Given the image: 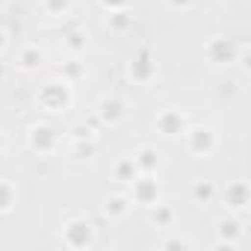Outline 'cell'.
Instances as JSON below:
<instances>
[{
	"label": "cell",
	"mask_w": 251,
	"mask_h": 251,
	"mask_svg": "<svg viewBox=\"0 0 251 251\" xmlns=\"http://www.w3.org/2000/svg\"><path fill=\"white\" fill-rule=\"evenodd\" d=\"M65 48H68V53H71V56L86 53V36H83V33H77V30H74V33H68V36H65Z\"/></svg>",
	"instance_id": "obj_21"
},
{
	"label": "cell",
	"mask_w": 251,
	"mask_h": 251,
	"mask_svg": "<svg viewBox=\"0 0 251 251\" xmlns=\"http://www.w3.org/2000/svg\"><path fill=\"white\" fill-rule=\"evenodd\" d=\"M130 207H133L130 195H112V198L106 201L103 213H106L109 219H124V216H127V210H130Z\"/></svg>",
	"instance_id": "obj_14"
},
{
	"label": "cell",
	"mask_w": 251,
	"mask_h": 251,
	"mask_svg": "<svg viewBox=\"0 0 251 251\" xmlns=\"http://www.w3.org/2000/svg\"><path fill=\"white\" fill-rule=\"evenodd\" d=\"M236 53H239V50H236L227 39H222V36L210 39L207 48H204V56H207L213 65H230V62H236Z\"/></svg>",
	"instance_id": "obj_6"
},
{
	"label": "cell",
	"mask_w": 251,
	"mask_h": 251,
	"mask_svg": "<svg viewBox=\"0 0 251 251\" xmlns=\"http://www.w3.org/2000/svg\"><path fill=\"white\" fill-rule=\"evenodd\" d=\"M151 219H154L157 227H172V222H175V210L157 201V204H151Z\"/></svg>",
	"instance_id": "obj_16"
},
{
	"label": "cell",
	"mask_w": 251,
	"mask_h": 251,
	"mask_svg": "<svg viewBox=\"0 0 251 251\" xmlns=\"http://www.w3.org/2000/svg\"><path fill=\"white\" fill-rule=\"evenodd\" d=\"M239 236H242V222L239 219H222L219 222V242L222 245H239Z\"/></svg>",
	"instance_id": "obj_11"
},
{
	"label": "cell",
	"mask_w": 251,
	"mask_h": 251,
	"mask_svg": "<svg viewBox=\"0 0 251 251\" xmlns=\"http://www.w3.org/2000/svg\"><path fill=\"white\" fill-rule=\"evenodd\" d=\"M3 145H6V139H3V133H0V151H3Z\"/></svg>",
	"instance_id": "obj_26"
},
{
	"label": "cell",
	"mask_w": 251,
	"mask_h": 251,
	"mask_svg": "<svg viewBox=\"0 0 251 251\" xmlns=\"http://www.w3.org/2000/svg\"><path fill=\"white\" fill-rule=\"evenodd\" d=\"M100 3H103L109 12H115V9H130V0H100Z\"/></svg>",
	"instance_id": "obj_23"
},
{
	"label": "cell",
	"mask_w": 251,
	"mask_h": 251,
	"mask_svg": "<svg viewBox=\"0 0 251 251\" xmlns=\"http://www.w3.org/2000/svg\"><path fill=\"white\" fill-rule=\"evenodd\" d=\"M62 242L68 248H89L95 242V227L86 219H74L62 227Z\"/></svg>",
	"instance_id": "obj_2"
},
{
	"label": "cell",
	"mask_w": 251,
	"mask_h": 251,
	"mask_svg": "<svg viewBox=\"0 0 251 251\" xmlns=\"http://www.w3.org/2000/svg\"><path fill=\"white\" fill-rule=\"evenodd\" d=\"M6 45H9V42H6V33H3V30H0V50H3Z\"/></svg>",
	"instance_id": "obj_25"
},
{
	"label": "cell",
	"mask_w": 251,
	"mask_h": 251,
	"mask_svg": "<svg viewBox=\"0 0 251 251\" xmlns=\"http://www.w3.org/2000/svg\"><path fill=\"white\" fill-rule=\"evenodd\" d=\"M39 106L48 109V112H65V106L71 103V92H68V83L56 80V83H48L42 92H39Z\"/></svg>",
	"instance_id": "obj_1"
},
{
	"label": "cell",
	"mask_w": 251,
	"mask_h": 251,
	"mask_svg": "<svg viewBox=\"0 0 251 251\" xmlns=\"http://www.w3.org/2000/svg\"><path fill=\"white\" fill-rule=\"evenodd\" d=\"M18 65H21L24 71H39V68L45 65V50H42L39 45L24 48V50H21V56H18Z\"/></svg>",
	"instance_id": "obj_12"
},
{
	"label": "cell",
	"mask_w": 251,
	"mask_h": 251,
	"mask_svg": "<svg viewBox=\"0 0 251 251\" xmlns=\"http://www.w3.org/2000/svg\"><path fill=\"white\" fill-rule=\"evenodd\" d=\"M112 177H115L118 183H133V180L139 177V169H136L133 157H124V160H118V163H115V169H112Z\"/></svg>",
	"instance_id": "obj_13"
},
{
	"label": "cell",
	"mask_w": 251,
	"mask_h": 251,
	"mask_svg": "<svg viewBox=\"0 0 251 251\" xmlns=\"http://www.w3.org/2000/svg\"><path fill=\"white\" fill-rule=\"evenodd\" d=\"M100 118H103L106 124H118V121L124 118V103H121L118 98L103 100V103H100Z\"/></svg>",
	"instance_id": "obj_15"
},
{
	"label": "cell",
	"mask_w": 251,
	"mask_h": 251,
	"mask_svg": "<svg viewBox=\"0 0 251 251\" xmlns=\"http://www.w3.org/2000/svg\"><path fill=\"white\" fill-rule=\"evenodd\" d=\"M3 3H6V0H0V9H3Z\"/></svg>",
	"instance_id": "obj_27"
},
{
	"label": "cell",
	"mask_w": 251,
	"mask_h": 251,
	"mask_svg": "<svg viewBox=\"0 0 251 251\" xmlns=\"http://www.w3.org/2000/svg\"><path fill=\"white\" fill-rule=\"evenodd\" d=\"M133 163H136L139 175H154L157 166H160V157H157V151H154L151 145H142V148L133 154Z\"/></svg>",
	"instance_id": "obj_10"
},
{
	"label": "cell",
	"mask_w": 251,
	"mask_h": 251,
	"mask_svg": "<svg viewBox=\"0 0 251 251\" xmlns=\"http://www.w3.org/2000/svg\"><path fill=\"white\" fill-rule=\"evenodd\" d=\"M183 136H186L189 154H195V157H210L216 151V133H213V127H189Z\"/></svg>",
	"instance_id": "obj_4"
},
{
	"label": "cell",
	"mask_w": 251,
	"mask_h": 251,
	"mask_svg": "<svg viewBox=\"0 0 251 251\" xmlns=\"http://www.w3.org/2000/svg\"><path fill=\"white\" fill-rule=\"evenodd\" d=\"M189 130V115L180 112V109H163L157 115V133L175 139V136H183Z\"/></svg>",
	"instance_id": "obj_3"
},
{
	"label": "cell",
	"mask_w": 251,
	"mask_h": 251,
	"mask_svg": "<svg viewBox=\"0 0 251 251\" xmlns=\"http://www.w3.org/2000/svg\"><path fill=\"white\" fill-rule=\"evenodd\" d=\"M225 204L236 213H242L248 207V183L245 180H233L227 189H225Z\"/></svg>",
	"instance_id": "obj_9"
},
{
	"label": "cell",
	"mask_w": 251,
	"mask_h": 251,
	"mask_svg": "<svg viewBox=\"0 0 251 251\" xmlns=\"http://www.w3.org/2000/svg\"><path fill=\"white\" fill-rule=\"evenodd\" d=\"M192 3H195V0H166L169 9H180V12L183 9H192Z\"/></svg>",
	"instance_id": "obj_24"
},
{
	"label": "cell",
	"mask_w": 251,
	"mask_h": 251,
	"mask_svg": "<svg viewBox=\"0 0 251 251\" xmlns=\"http://www.w3.org/2000/svg\"><path fill=\"white\" fill-rule=\"evenodd\" d=\"M15 198H18V192H15V183H12V180H6V177H0V213L12 210Z\"/></svg>",
	"instance_id": "obj_17"
},
{
	"label": "cell",
	"mask_w": 251,
	"mask_h": 251,
	"mask_svg": "<svg viewBox=\"0 0 251 251\" xmlns=\"http://www.w3.org/2000/svg\"><path fill=\"white\" fill-rule=\"evenodd\" d=\"M130 201L133 204H142V207H151L160 201V183L151 180V175H139L133 183H130Z\"/></svg>",
	"instance_id": "obj_5"
},
{
	"label": "cell",
	"mask_w": 251,
	"mask_h": 251,
	"mask_svg": "<svg viewBox=\"0 0 251 251\" xmlns=\"http://www.w3.org/2000/svg\"><path fill=\"white\" fill-rule=\"evenodd\" d=\"M192 198H195V204H210V201L216 198V186H213L210 180H195Z\"/></svg>",
	"instance_id": "obj_18"
},
{
	"label": "cell",
	"mask_w": 251,
	"mask_h": 251,
	"mask_svg": "<svg viewBox=\"0 0 251 251\" xmlns=\"http://www.w3.org/2000/svg\"><path fill=\"white\" fill-rule=\"evenodd\" d=\"M192 242L189 239H183V236H175V239H166V242H160V248H189Z\"/></svg>",
	"instance_id": "obj_22"
},
{
	"label": "cell",
	"mask_w": 251,
	"mask_h": 251,
	"mask_svg": "<svg viewBox=\"0 0 251 251\" xmlns=\"http://www.w3.org/2000/svg\"><path fill=\"white\" fill-rule=\"evenodd\" d=\"M127 74H130V80H133V83H148V80L157 74V65H154L151 53H148V50H139V53L130 59Z\"/></svg>",
	"instance_id": "obj_8"
},
{
	"label": "cell",
	"mask_w": 251,
	"mask_h": 251,
	"mask_svg": "<svg viewBox=\"0 0 251 251\" xmlns=\"http://www.w3.org/2000/svg\"><path fill=\"white\" fill-rule=\"evenodd\" d=\"M27 142L39 154H53L56 145H59V136H56L53 127H48V124H36V127L30 130V136H27Z\"/></svg>",
	"instance_id": "obj_7"
},
{
	"label": "cell",
	"mask_w": 251,
	"mask_h": 251,
	"mask_svg": "<svg viewBox=\"0 0 251 251\" xmlns=\"http://www.w3.org/2000/svg\"><path fill=\"white\" fill-rule=\"evenodd\" d=\"M42 6H45V15L50 18H65L71 12V0H42Z\"/></svg>",
	"instance_id": "obj_19"
},
{
	"label": "cell",
	"mask_w": 251,
	"mask_h": 251,
	"mask_svg": "<svg viewBox=\"0 0 251 251\" xmlns=\"http://www.w3.org/2000/svg\"><path fill=\"white\" fill-rule=\"evenodd\" d=\"M130 21H133V15H130V9H115V12H109V18H106V24L112 27V30H127L130 27Z\"/></svg>",
	"instance_id": "obj_20"
}]
</instances>
